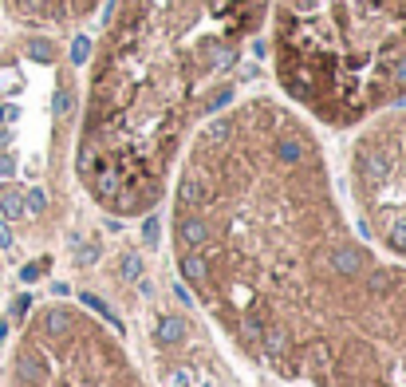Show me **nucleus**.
I'll use <instances>...</instances> for the list:
<instances>
[{"instance_id": "1", "label": "nucleus", "mask_w": 406, "mask_h": 387, "mask_svg": "<svg viewBox=\"0 0 406 387\" xmlns=\"http://www.w3.org/2000/svg\"><path fill=\"white\" fill-rule=\"evenodd\" d=\"M166 198L186 285L256 368L312 387H406V265L351 226L296 107L245 95L209 115Z\"/></svg>"}, {"instance_id": "2", "label": "nucleus", "mask_w": 406, "mask_h": 387, "mask_svg": "<svg viewBox=\"0 0 406 387\" xmlns=\"http://www.w3.org/2000/svg\"><path fill=\"white\" fill-rule=\"evenodd\" d=\"M272 0H103L75 174L110 213H150L170 194L189 134L237 99V75Z\"/></svg>"}, {"instance_id": "3", "label": "nucleus", "mask_w": 406, "mask_h": 387, "mask_svg": "<svg viewBox=\"0 0 406 387\" xmlns=\"http://www.w3.org/2000/svg\"><path fill=\"white\" fill-rule=\"evenodd\" d=\"M265 40L276 95L315 130L406 103V0H272Z\"/></svg>"}, {"instance_id": "4", "label": "nucleus", "mask_w": 406, "mask_h": 387, "mask_svg": "<svg viewBox=\"0 0 406 387\" xmlns=\"http://www.w3.org/2000/svg\"><path fill=\"white\" fill-rule=\"evenodd\" d=\"M16 387H146L134 360L75 305H47L12 355Z\"/></svg>"}, {"instance_id": "5", "label": "nucleus", "mask_w": 406, "mask_h": 387, "mask_svg": "<svg viewBox=\"0 0 406 387\" xmlns=\"http://www.w3.org/2000/svg\"><path fill=\"white\" fill-rule=\"evenodd\" d=\"M347 134L351 218L375 249L406 265V107H387Z\"/></svg>"}, {"instance_id": "6", "label": "nucleus", "mask_w": 406, "mask_h": 387, "mask_svg": "<svg viewBox=\"0 0 406 387\" xmlns=\"http://www.w3.org/2000/svg\"><path fill=\"white\" fill-rule=\"evenodd\" d=\"M103 0H4L8 20H16L20 28H36V32H67L79 28L91 16H99Z\"/></svg>"}]
</instances>
